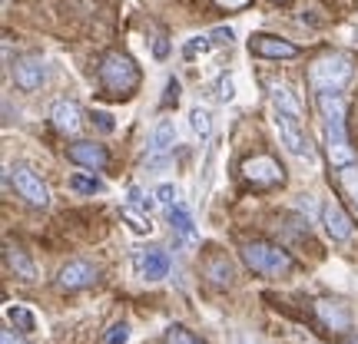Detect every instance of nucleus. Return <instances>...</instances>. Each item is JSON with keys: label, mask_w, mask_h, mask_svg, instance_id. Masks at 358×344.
I'll list each match as a JSON object with an SVG mask.
<instances>
[{"label": "nucleus", "mask_w": 358, "mask_h": 344, "mask_svg": "<svg viewBox=\"0 0 358 344\" xmlns=\"http://www.w3.org/2000/svg\"><path fill=\"white\" fill-rule=\"evenodd\" d=\"M100 83L110 96L127 100V96H133V89L140 87V66L133 63L127 53H106L100 60Z\"/></svg>", "instance_id": "1"}, {"label": "nucleus", "mask_w": 358, "mask_h": 344, "mask_svg": "<svg viewBox=\"0 0 358 344\" xmlns=\"http://www.w3.org/2000/svg\"><path fill=\"white\" fill-rule=\"evenodd\" d=\"M243 262L249 271L256 275H266V278H282L292 271V258L285 248L268 242H245L243 245Z\"/></svg>", "instance_id": "2"}, {"label": "nucleus", "mask_w": 358, "mask_h": 344, "mask_svg": "<svg viewBox=\"0 0 358 344\" xmlns=\"http://www.w3.org/2000/svg\"><path fill=\"white\" fill-rule=\"evenodd\" d=\"M308 80H312V87L325 93V89H342L352 80V60H348L345 53H329V57H322L312 63L308 70Z\"/></svg>", "instance_id": "3"}, {"label": "nucleus", "mask_w": 358, "mask_h": 344, "mask_svg": "<svg viewBox=\"0 0 358 344\" xmlns=\"http://www.w3.org/2000/svg\"><path fill=\"white\" fill-rule=\"evenodd\" d=\"M275 133H279L282 146H285L292 156H299V159H315V146H312V140H308L302 119H295V116L275 110Z\"/></svg>", "instance_id": "4"}, {"label": "nucleus", "mask_w": 358, "mask_h": 344, "mask_svg": "<svg viewBox=\"0 0 358 344\" xmlns=\"http://www.w3.org/2000/svg\"><path fill=\"white\" fill-rule=\"evenodd\" d=\"M243 176L249 179L252 186H259V189H275V186L285 182V169L268 153H259V156H249L243 163Z\"/></svg>", "instance_id": "5"}, {"label": "nucleus", "mask_w": 358, "mask_h": 344, "mask_svg": "<svg viewBox=\"0 0 358 344\" xmlns=\"http://www.w3.org/2000/svg\"><path fill=\"white\" fill-rule=\"evenodd\" d=\"M325 149H329V159L335 169L355 166V149L348 146L345 119H325Z\"/></svg>", "instance_id": "6"}, {"label": "nucleus", "mask_w": 358, "mask_h": 344, "mask_svg": "<svg viewBox=\"0 0 358 344\" xmlns=\"http://www.w3.org/2000/svg\"><path fill=\"white\" fill-rule=\"evenodd\" d=\"M10 182H13V189H17V195L27 199L30 205H37V209H47V205H50V189L43 186V179H40L34 169H27V166L10 169Z\"/></svg>", "instance_id": "7"}, {"label": "nucleus", "mask_w": 358, "mask_h": 344, "mask_svg": "<svg viewBox=\"0 0 358 344\" xmlns=\"http://www.w3.org/2000/svg\"><path fill=\"white\" fill-rule=\"evenodd\" d=\"M249 50L256 53V57H262V60H292V57H299L295 43H289V40H282V37H272V33H252Z\"/></svg>", "instance_id": "8"}, {"label": "nucleus", "mask_w": 358, "mask_h": 344, "mask_svg": "<svg viewBox=\"0 0 358 344\" xmlns=\"http://www.w3.org/2000/svg\"><path fill=\"white\" fill-rule=\"evenodd\" d=\"M100 278V268L87 262V258H73L70 265L60 268V285L66 292H80V288H90L93 281Z\"/></svg>", "instance_id": "9"}, {"label": "nucleus", "mask_w": 358, "mask_h": 344, "mask_svg": "<svg viewBox=\"0 0 358 344\" xmlns=\"http://www.w3.org/2000/svg\"><path fill=\"white\" fill-rule=\"evenodd\" d=\"M133 265L140 271L146 281H163L169 275V258L166 252H159V248H140L136 255H133Z\"/></svg>", "instance_id": "10"}, {"label": "nucleus", "mask_w": 358, "mask_h": 344, "mask_svg": "<svg viewBox=\"0 0 358 344\" xmlns=\"http://www.w3.org/2000/svg\"><path fill=\"white\" fill-rule=\"evenodd\" d=\"M43 77H47V70H43L40 57H20L13 63V83L24 89V93H34V89L43 87Z\"/></svg>", "instance_id": "11"}, {"label": "nucleus", "mask_w": 358, "mask_h": 344, "mask_svg": "<svg viewBox=\"0 0 358 344\" xmlns=\"http://www.w3.org/2000/svg\"><path fill=\"white\" fill-rule=\"evenodd\" d=\"M322 225H325V232H329V239H335V242H348V239H352V232H355L352 229L348 212L338 202L322 205Z\"/></svg>", "instance_id": "12"}, {"label": "nucleus", "mask_w": 358, "mask_h": 344, "mask_svg": "<svg viewBox=\"0 0 358 344\" xmlns=\"http://www.w3.org/2000/svg\"><path fill=\"white\" fill-rule=\"evenodd\" d=\"M203 275L216 288H229L232 281H236V265L229 262V255H222V252H213V255L203 258Z\"/></svg>", "instance_id": "13"}, {"label": "nucleus", "mask_w": 358, "mask_h": 344, "mask_svg": "<svg viewBox=\"0 0 358 344\" xmlns=\"http://www.w3.org/2000/svg\"><path fill=\"white\" fill-rule=\"evenodd\" d=\"M53 126L60 129V133H66V136H73V133H80V126H83V116H80V106L77 103H66L60 100L57 106H53Z\"/></svg>", "instance_id": "14"}, {"label": "nucleus", "mask_w": 358, "mask_h": 344, "mask_svg": "<svg viewBox=\"0 0 358 344\" xmlns=\"http://www.w3.org/2000/svg\"><path fill=\"white\" fill-rule=\"evenodd\" d=\"M66 156L77 163V166H87V169H103L106 166V149L103 146H96V142H77V146H70L66 149Z\"/></svg>", "instance_id": "15"}, {"label": "nucleus", "mask_w": 358, "mask_h": 344, "mask_svg": "<svg viewBox=\"0 0 358 344\" xmlns=\"http://www.w3.org/2000/svg\"><path fill=\"white\" fill-rule=\"evenodd\" d=\"M315 315L325 321V328H332V331H348L352 328V315H348L345 305H338V301H319L315 305Z\"/></svg>", "instance_id": "16"}, {"label": "nucleus", "mask_w": 358, "mask_h": 344, "mask_svg": "<svg viewBox=\"0 0 358 344\" xmlns=\"http://www.w3.org/2000/svg\"><path fill=\"white\" fill-rule=\"evenodd\" d=\"M7 268H10L20 281H37V265H34L30 255H27L24 248H17V245H7Z\"/></svg>", "instance_id": "17"}, {"label": "nucleus", "mask_w": 358, "mask_h": 344, "mask_svg": "<svg viewBox=\"0 0 358 344\" xmlns=\"http://www.w3.org/2000/svg\"><path fill=\"white\" fill-rule=\"evenodd\" d=\"M173 146H176V126H173V119H159L153 129V140H150V149L156 156H166Z\"/></svg>", "instance_id": "18"}, {"label": "nucleus", "mask_w": 358, "mask_h": 344, "mask_svg": "<svg viewBox=\"0 0 358 344\" xmlns=\"http://www.w3.org/2000/svg\"><path fill=\"white\" fill-rule=\"evenodd\" d=\"M272 103H275V110H279V113H289V116H295V119H302V103L295 100V93L289 87L272 83Z\"/></svg>", "instance_id": "19"}, {"label": "nucleus", "mask_w": 358, "mask_h": 344, "mask_svg": "<svg viewBox=\"0 0 358 344\" xmlns=\"http://www.w3.org/2000/svg\"><path fill=\"white\" fill-rule=\"evenodd\" d=\"M169 225H173V235L186 239V242H196V225H192L189 212H186L182 205H173V209H169Z\"/></svg>", "instance_id": "20"}, {"label": "nucleus", "mask_w": 358, "mask_h": 344, "mask_svg": "<svg viewBox=\"0 0 358 344\" xmlns=\"http://www.w3.org/2000/svg\"><path fill=\"white\" fill-rule=\"evenodd\" d=\"M7 318H10L20 331H34V328H37V318H34L24 305H7Z\"/></svg>", "instance_id": "21"}, {"label": "nucleus", "mask_w": 358, "mask_h": 344, "mask_svg": "<svg viewBox=\"0 0 358 344\" xmlns=\"http://www.w3.org/2000/svg\"><path fill=\"white\" fill-rule=\"evenodd\" d=\"M338 182H342V189L348 192V199L358 205V166L338 169Z\"/></svg>", "instance_id": "22"}, {"label": "nucleus", "mask_w": 358, "mask_h": 344, "mask_svg": "<svg viewBox=\"0 0 358 344\" xmlns=\"http://www.w3.org/2000/svg\"><path fill=\"white\" fill-rule=\"evenodd\" d=\"M166 344H206L203 338H196V334L189 331V328H182V324H173V328H166V338H163Z\"/></svg>", "instance_id": "23"}, {"label": "nucleus", "mask_w": 358, "mask_h": 344, "mask_svg": "<svg viewBox=\"0 0 358 344\" xmlns=\"http://www.w3.org/2000/svg\"><path fill=\"white\" fill-rule=\"evenodd\" d=\"M189 123H192V129H196V136H203V140L213 133V116L206 113V110H199V106L189 113Z\"/></svg>", "instance_id": "24"}, {"label": "nucleus", "mask_w": 358, "mask_h": 344, "mask_svg": "<svg viewBox=\"0 0 358 344\" xmlns=\"http://www.w3.org/2000/svg\"><path fill=\"white\" fill-rule=\"evenodd\" d=\"M129 341V324L127 321H116L113 328L106 331V338H103V344H127Z\"/></svg>", "instance_id": "25"}, {"label": "nucleus", "mask_w": 358, "mask_h": 344, "mask_svg": "<svg viewBox=\"0 0 358 344\" xmlns=\"http://www.w3.org/2000/svg\"><path fill=\"white\" fill-rule=\"evenodd\" d=\"M123 218H127V222H129V229L136 232V235H146V232L153 229V225H150V222H146V218H143V216H136V212H133L129 205H127V209H123Z\"/></svg>", "instance_id": "26"}, {"label": "nucleus", "mask_w": 358, "mask_h": 344, "mask_svg": "<svg viewBox=\"0 0 358 344\" xmlns=\"http://www.w3.org/2000/svg\"><path fill=\"white\" fill-rule=\"evenodd\" d=\"M153 199H156V202H159V205H163V209L169 212V209L176 205V186H169V182H166V186H159Z\"/></svg>", "instance_id": "27"}, {"label": "nucleus", "mask_w": 358, "mask_h": 344, "mask_svg": "<svg viewBox=\"0 0 358 344\" xmlns=\"http://www.w3.org/2000/svg\"><path fill=\"white\" fill-rule=\"evenodd\" d=\"M70 189H77V192H100V189H103V182H100V179L73 176V179H70Z\"/></svg>", "instance_id": "28"}, {"label": "nucleus", "mask_w": 358, "mask_h": 344, "mask_svg": "<svg viewBox=\"0 0 358 344\" xmlns=\"http://www.w3.org/2000/svg\"><path fill=\"white\" fill-rule=\"evenodd\" d=\"M129 209H153V199H146V195H143V192L140 189H136V186H133V189H129Z\"/></svg>", "instance_id": "29"}, {"label": "nucleus", "mask_w": 358, "mask_h": 344, "mask_svg": "<svg viewBox=\"0 0 358 344\" xmlns=\"http://www.w3.org/2000/svg\"><path fill=\"white\" fill-rule=\"evenodd\" d=\"M216 96H219V100H222V103H229L232 96H236V87H232V80H229V77H222V80H219Z\"/></svg>", "instance_id": "30"}, {"label": "nucleus", "mask_w": 358, "mask_h": 344, "mask_svg": "<svg viewBox=\"0 0 358 344\" xmlns=\"http://www.w3.org/2000/svg\"><path fill=\"white\" fill-rule=\"evenodd\" d=\"M93 123H96L103 133H113V129H116V123H113V116H110V113H93Z\"/></svg>", "instance_id": "31"}, {"label": "nucleus", "mask_w": 358, "mask_h": 344, "mask_svg": "<svg viewBox=\"0 0 358 344\" xmlns=\"http://www.w3.org/2000/svg\"><path fill=\"white\" fill-rule=\"evenodd\" d=\"M179 100V80H169L166 83V96H163V106H173Z\"/></svg>", "instance_id": "32"}, {"label": "nucleus", "mask_w": 358, "mask_h": 344, "mask_svg": "<svg viewBox=\"0 0 358 344\" xmlns=\"http://www.w3.org/2000/svg\"><path fill=\"white\" fill-rule=\"evenodd\" d=\"M199 50H209V40L206 37H196L192 43H186V57H192V53H199Z\"/></svg>", "instance_id": "33"}, {"label": "nucleus", "mask_w": 358, "mask_h": 344, "mask_svg": "<svg viewBox=\"0 0 358 344\" xmlns=\"http://www.w3.org/2000/svg\"><path fill=\"white\" fill-rule=\"evenodd\" d=\"M0 344H27V341H24V338H17L13 331H3V334H0Z\"/></svg>", "instance_id": "34"}, {"label": "nucleus", "mask_w": 358, "mask_h": 344, "mask_svg": "<svg viewBox=\"0 0 358 344\" xmlns=\"http://www.w3.org/2000/svg\"><path fill=\"white\" fill-rule=\"evenodd\" d=\"M216 43H232V30H213Z\"/></svg>", "instance_id": "35"}, {"label": "nucleus", "mask_w": 358, "mask_h": 344, "mask_svg": "<svg viewBox=\"0 0 358 344\" xmlns=\"http://www.w3.org/2000/svg\"><path fill=\"white\" fill-rule=\"evenodd\" d=\"M169 47H166V40H156V57H166Z\"/></svg>", "instance_id": "36"}, {"label": "nucleus", "mask_w": 358, "mask_h": 344, "mask_svg": "<svg viewBox=\"0 0 358 344\" xmlns=\"http://www.w3.org/2000/svg\"><path fill=\"white\" fill-rule=\"evenodd\" d=\"M348 344H358V338H348Z\"/></svg>", "instance_id": "37"}]
</instances>
